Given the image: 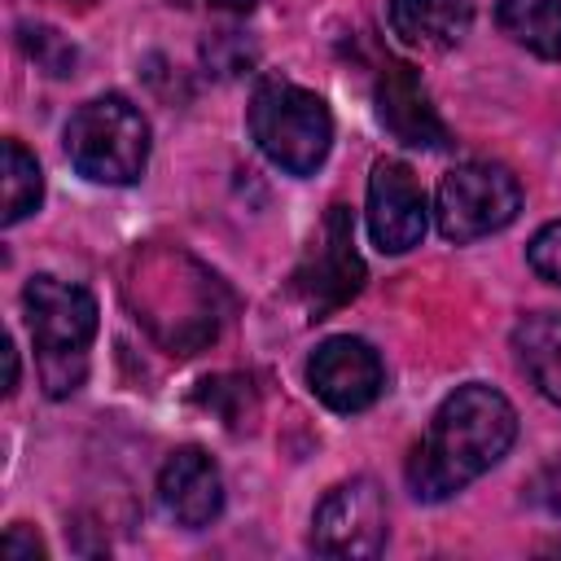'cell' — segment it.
<instances>
[{"label":"cell","mask_w":561,"mask_h":561,"mask_svg":"<svg viewBox=\"0 0 561 561\" xmlns=\"http://www.w3.org/2000/svg\"><path fill=\"white\" fill-rule=\"evenodd\" d=\"M517 443V408L486 381L456 386L430 416L412 447L403 478L421 504H443L486 469H495Z\"/></svg>","instance_id":"cell-1"},{"label":"cell","mask_w":561,"mask_h":561,"mask_svg":"<svg viewBox=\"0 0 561 561\" xmlns=\"http://www.w3.org/2000/svg\"><path fill=\"white\" fill-rule=\"evenodd\" d=\"M224 285L215 272H206L197 259L180 250H145L136 254V272L127 280V298L136 307V320L171 351L193 355L219 333V307L215 294Z\"/></svg>","instance_id":"cell-2"},{"label":"cell","mask_w":561,"mask_h":561,"mask_svg":"<svg viewBox=\"0 0 561 561\" xmlns=\"http://www.w3.org/2000/svg\"><path fill=\"white\" fill-rule=\"evenodd\" d=\"M22 311H26V329L39 355V381L48 399H66L83 386L88 377V346L96 337L101 311L96 298L61 276H31L22 289Z\"/></svg>","instance_id":"cell-3"},{"label":"cell","mask_w":561,"mask_h":561,"mask_svg":"<svg viewBox=\"0 0 561 561\" xmlns=\"http://www.w3.org/2000/svg\"><path fill=\"white\" fill-rule=\"evenodd\" d=\"M245 127L259 153L285 175H316L333 149V114L311 88L263 75L245 105Z\"/></svg>","instance_id":"cell-4"},{"label":"cell","mask_w":561,"mask_h":561,"mask_svg":"<svg viewBox=\"0 0 561 561\" xmlns=\"http://www.w3.org/2000/svg\"><path fill=\"white\" fill-rule=\"evenodd\" d=\"M66 158L70 167L92 180V184H136L149 167V118L140 114L136 101H127L123 92H101L92 101H83L61 131Z\"/></svg>","instance_id":"cell-5"},{"label":"cell","mask_w":561,"mask_h":561,"mask_svg":"<svg viewBox=\"0 0 561 561\" xmlns=\"http://www.w3.org/2000/svg\"><path fill=\"white\" fill-rule=\"evenodd\" d=\"M522 210V184L500 162H460L438 180L434 224L443 241L469 245L491 232H504Z\"/></svg>","instance_id":"cell-6"},{"label":"cell","mask_w":561,"mask_h":561,"mask_svg":"<svg viewBox=\"0 0 561 561\" xmlns=\"http://www.w3.org/2000/svg\"><path fill=\"white\" fill-rule=\"evenodd\" d=\"M390 535L386 491L373 478H346L324 491V500L311 513V552L342 557V561H368L381 557Z\"/></svg>","instance_id":"cell-7"},{"label":"cell","mask_w":561,"mask_h":561,"mask_svg":"<svg viewBox=\"0 0 561 561\" xmlns=\"http://www.w3.org/2000/svg\"><path fill=\"white\" fill-rule=\"evenodd\" d=\"M294 298H302L311 320H324L329 311L346 307L364 289V259L355 254V228L346 206H329L302 263L289 276Z\"/></svg>","instance_id":"cell-8"},{"label":"cell","mask_w":561,"mask_h":561,"mask_svg":"<svg viewBox=\"0 0 561 561\" xmlns=\"http://www.w3.org/2000/svg\"><path fill=\"white\" fill-rule=\"evenodd\" d=\"M307 386L311 394L337 412V416H355L364 408H373L386 390V364L373 351V342L355 337V333H333L324 337L311 359H307Z\"/></svg>","instance_id":"cell-9"},{"label":"cell","mask_w":561,"mask_h":561,"mask_svg":"<svg viewBox=\"0 0 561 561\" xmlns=\"http://www.w3.org/2000/svg\"><path fill=\"white\" fill-rule=\"evenodd\" d=\"M368 237L381 254H408L430 228V197L403 158H377L368 175Z\"/></svg>","instance_id":"cell-10"},{"label":"cell","mask_w":561,"mask_h":561,"mask_svg":"<svg viewBox=\"0 0 561 561\" xmlns=\"http://www.w3.org/2000/svg\"><path fill=\"white\" fill-rule=\"evenodd\" d=\"M373 105H377V123L399 145H408V149H447L451 145L443 114L430 105V92L408 61H386Z\"/></svg>","instance_id":"cell-11"},{"label":"cell","mask_w":561,"mask_h":561,"mask_svg":"<svg viewBox=\"0 0 561 561\" xmlns=\"http://www.w3.org/2000/svg\"><path fill=\"white\" fill-rule=\"evenodd\" d=\"M158 504L184 530H206L224 513V473L202 447H175L158 469Z\"/></svg>","instance_id":"cell-12"},{"label":"cell","mask_w":561,"mask_h":561,"mask_svg":"<svg viewBox=\"0 0 561 561\" xmlns=\"http://www.w3.org/2000/svg\"><path fill=\"white\" fill-rule=\"evenodd\" d=\"M390 31L421 53H447L456 48L473 26L469 0H386Z\"/></svg>","instance_id":"cell-13"},{"label":"cell","mask_w":561,"mask_h":561,"mask_svg":"<svg viewBox=\"0 0 561 561\" xmlns=\"http://www.w3.org/2000/svg\"><path fill=\"white\" fill-rule=\"evenodd\" d=\"M513 351L522 373L535 381V390L561 408V311H535L517 320Z\"/></svg>","instance_id":"cell-14"},{"label":"cell","mask_w":561,"mask_h":561,"mask_svg":"<svg viewBox=\"0 0 561 561\" xmlns=\"http://www.w3.org/2000/svg\"><path fill=\"white\" fill-rule=\"evenodd\" d=\"M495 26L517 48L561 61V0H495Z\"/></svg>","instance_id":"cell-15"},{"label":"cell","mask_w":561,"mask_h":561,"mask_svg":"<svg viewBox=\"0 0 561 561\" xmlns=\"http://www.w3.org/2000/svg\"><path fill=\"white\" fill-rule=\"evenodd\" d=\"M44 202V171L35 162V153L22 145V140H4V210H0V224L13 228L22 224L26 215H35Z\"/></svg>","instance_id":"cell-16"},{"label":"cell","mask_w":561,"mask_h":561,"mask_svg":"<svg viewBox=\"0 0 561 561\" xmlns=\"http://www.w3.org/2000/svg\"><path fill=\"white\" fill-rule=\"evenodd\" d=\"M18 44H22V53L44 70V75H53V79H66V75H75V61H79V53H75V44L57 31V26H44V22H22L18 26Z\"/></svg>","instance_id":"cell-17"},{"label":"cell","mask_w":561,"mask_h":561,"mask_svg":"<svg viewBox=\"0 0 561 561\" xmlns=\"http://www.w3.org/2000/svg\"><path fill=\"white\" fill-rule=\"evenodd\" d=\"M202 61L210 75L219 79H237V75H250V66L259 61V48L254 39H245L241 31H215L206 44H202Z\"/></svg>","instance_id":"cell-18"},{"label":"cell","mask_w":561,"mask_h":561,"mask_svg":"<svg viewBox=\"0 0 561 561\" xmlns=\"http://www.w3.org/2000/svg\"><path fill=\"white\" fill-rule=\"evenodd\" d=\"M526 263L535 267L539 280H548V285L561 289V219L543 224V228L530 237V245H526Z\"/></svg>","instance_id":"cell-19"},{"label":"cell","mask_w":561,"mask_h":561,"mask_svg":"<svg viewBox=\"0 0 561 561\" xmlns=\"http://www.w3.org/2000/svg\"><path fill=\"white\" fill-rule=\"evenodd\" d=\"M4 557H13V561H35V557H44V543L18 522V526L4 530Z\"/></svg>","instance_id":"cell-20"},{"label":"cell","mask_w":561,"mask_h":561,"mask_svg":"<svg viewBox=\"0 0 561 561\" xmlns=\"http://www.w3.org/2000/svg\"><path fill=\"white\" fill-rule=\"evenodd\" d=\"M171 4H184V9H219V13H250L259 0H171Z\"/></svg>","instance_id":"cell-21"},{"label":"cell","mask_w":561,"mask_h":561,"mask_svg":"<svg viewBox=\"0 0 561 561\" xmlns=\"http://www.w3.org/2000/svg\"><path fill=\"white\" fill-rule=\"evenodd\" d=\"M4 364H9V377H4V390L13 394V390H18V351H13V342H4Z\"/></svg>","instance_id":"cell-22"},{"label":"cell","mask_w":561,"mask_h":561,"mask_svg":"<svg viewBox=\"0 0 561 561\" xmlns=\"http://www.w3.org/2000/svg\"><path fill=\"white\" fill-rule=\"evenodd\" d=\"M66 4H79V9H88V4H96V0H66Z\"/></svg>","instance_id":"cell-23"},{"label":"cell","mask_w":561,"mask_h":561,"mask_svg":"<svg viewBox=\"0 0 561 561\" xmlns=\"http://www.w3.org/2000/svg\"><path fill=\"white\" fill-rule=\"evenodd\" d=\"M552 552H561V543H557V548H552Z\"/></svg>","instance_id":"cell-24"}]
</instances>
